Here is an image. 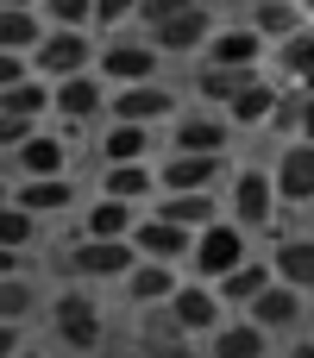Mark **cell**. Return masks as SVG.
I'll return each mask as SVG.
<instances>
[{
	"label": "cell",
	"mask_w": 314,
	"mask_h": 358,
	"mask_svg": "<svg viewBox=\"0 0 314 358\" xmlns=\"http://www.w3.org/2000/svg\"><path fill=\"white\" fill-rule=\"evenodd\" d=\"M264 126H277V132H296L302 138V126H308V88L296 82L290 94H277V107H271V120Z\"/></svg>",
	"instance_id": "obj_33"
},
{
	"label": "cell",
	"mask_w": 314,
	"mask_h": 358,
	"mask_svg": "<svg viewBox=\"0 0 314 358\" xmlns=\"http://www.w3.org/2000/svg\"><path fill=\"white\" fill-rule=\"evenodd\" d=\"M19 352V321H0V358Z\"/></svg>",
	"instance_id": "obj_41"
},
{
	"label": "cell",
	"mask_w": 314,
	"mask_h": 358,
	"mask_svg": "<svg viewBox=\"0 0 314 358\" xmlns=\"http://www.w3.org/2000/svg\"><path fill=\"white\" fill-rule=\"evenodd\" d=\"M151 358H195L183 340H164V346H151Z\"/></svg>",
	"instance_id": "obj_42"
},
{
	"label": "cell",
	"mask_w": 314,
	"mask_h": 358,
	"mask_svg": "<svg viewBox=\"0 0 314 358\" xmlns=\"http://www.w3.org/2000/svg\"><path fill=\"white\" fill-rule=\"evenodd\" d=\"M283 50H277V69L290 76V82H308V69H314V31L308 25H296L290 38H277Z\"/></svg>",
	"instance_id": "obj_32"
},
{
	"label": "cell",
	"mask_w": 314,
	"mask_h": 358,
	"mask_svg": "<svg viewBox=\"0 0 314 358\" xmlns=\"http://www.w3.org/2000/svg\"><path fill=\"white\" fill-rule=\"evenodd\" d=\"M13 358H38V352H25V346H19V352H13Z\"/></svg>",
	"instance_id": "obj_46"
},
{
	"label": "cell",
	"mask_w": 314,
	"mask_h": 358,
	"mask_svg": "<svg viewBox=\"0 0 314 358\" xmlns=\"http://www.w3.org/2000/svg\"><path fill=\"white\" fill-rule=\"evenodd\" d=\"M88 239H126V227H132V201H113V195H101L94 208H88Z\"/></svg>",
	"instance_id": "obj_31"
},
{
	"label": "cell",
	"mask_w": 314,
	"mask_h": 358,
	"mask_svg": "<svg viewBox=\"0 0 314 358\" xmlns=\"http://www.w3.org/2000/svg\"><path fill=\"white\" fill-rule=\"evenodd\" d=\"M157 214L195 233V227L214 220V189H164V208H157Z\"/></svg>",
	"instance_id": "obj_25"
},
{
	"label": "cell",
	"mask_w": 314,
	"mask_h": 358,
	"mask_svg": "<svg viewBox=\"0 0 314 358\" xmlns=\"http://www.w3.org/2000/svg\"><path fill=\"white\" fill-rule=\"evenodd\" d=\"M151 31V50H201V38L214 31V13L201 6V0H189L183 13H170V19H157V25H145Z\"/></svg>",
	"instance_id": "obj_4"
},
{
	"label": "cell",
	"mask_w": 314,
	"mask_h": 358,
	"mask_svg": "<svg viewBox=\"0 0 314 358\" xmlns=\"http://www.w3.org/2000/svg\"><path fill=\"white\" fill-rule=\"evenodd\" d=\"M101 69L126 88V82H151L157 69H164V50H151V44H126V38H113L107 50H101Z\"/></svg>",
	"instance_id": "obj_13"
},
{
	"label": "cell",
	"mask_w": 314,
	"mask_h": 358,
	"mask_svg": "<svg viewBox=\"0 0 314 358\" xmlns=\"http://www.w3.org/2000/svg\"><path fill=\"white\" fill-rule=\"evenodd\" d=\"M170 289H176V271H170V264H157V258H132V271H126V296H132L138 308H157Z\"/></svg>",
	"instance_id": "obj_18"
},
{
	"label": "cell",
	"mask_w": 314,
	"mask_h": 358,
	"mask_svg": "<svg viewBox=\"0 0 314 358\" xmlns=\"http://www.w3.org/2000/svg\"><path fill=\"white\" fill-rule=\"evenodd\" d=\"M271 189H277V201H290V208L314 201V145H308V138H296V145L277 157V170H271Z\"/></svg>",
	"instance_id": "obj_8"
},
{
	"label": "cell",
	"mask_w": 314,
	"mask_h": 358,
	"mask_svg": "<svg viewBox=\"0 0 314 358\" xmlns=\"http://www.w3.org/2000/svg\"><path fill=\"white\" fill-rule=\"evenodd\" d=\"M19 76H31V63H25L19 50H0V88H6V82H19Z\"/></svg>",
	"instance_id": "obj_40"
},
{
	"label": "cell",
	"mask_w": 314,
	"mask_h": 358,
	"mask_svg": "<svg viewBox=\"0 0 314 358\" xmlns=\"http://www.w3.org/2000/svg\"><path fill=\"white\" fill-rule=\"evenodd\" d=\"M145 151H151V138H145V126H132V120H113L107 138H101V157H107V164H132V157H145Z\"/></svg>",
	"instance_id": "obj_30"
},
{
	"label": "cell",
	"mask_w": 314,
	"mask_h": 358,
	"mask_svg": "<svg viewBox=\"0 0 314 358\" xmlns=\"http://www.w3.org/2000/svg\"><path fill=\"white\" fill-rule=\"evenodd\" d=\"M132 239H82V245H69V271H82V277H126L132 271Z\"/></svg>",
	"instance_id": "obj_11"
},
{
	"label": "cell",
	"mask_w": 314,
	"mask_h": 358,
	"mask_svg": "<svg viewBox=\"0 0 314 358\" xmlns=\"http://www.w3.org/2000/svg\"><path fill=\"white\" fill-rule=\"evenodd\" d=\"M157 189V176L145 170V157H132V164H107L101 170V195H113V201H145Z\"/></svg>",
	"instance_id": "obj_24"
},
{
	"label": "cell",
	"mask_w": 314,
	"mask_h": 358,
	"mask_svg": "<svg viewBox=\"0 0 314 358\" xmlns=\"http://www.w3.org/2000/svg\"><path fill=\"white\" fill-rule=\"evenodd\" d=\"M264 283H271V264H252V258H239L233 271H220V277H214V296H220V302H239V308H245V302H252Z\"/></svg>",
	"instance_id": "obj_26"
},
{
	"label": "cell",
	"mask_w": 314,
	"mask_h": 358,
	"mask_svg": "<svg viewBox=\"0 0 314 358\" xmlns=\"http://www.w3.org/2000/svg\"><path fill=\"white\" fill-rule=\"evenodd\" d=\"M290 358H314V346H308V340H302V346H296V352H290Z\"/></svg>",
	"instance_id": "obj_44"
},
{
	"label": "cell",
	"mask_w": 314,
	"mask_h": 358,
	"mask_svg": "<svg viewBox=\"0 0 314 358\" xmlns=\"http://www.w3.org/2000/svg\"><path fill=\"white\" fill-rule=\"evenodd\" d=\"M296 25H308L302 0H258V6H252V31H258V38H290Z\"/></svg>",
	"instance_id": "obj_28"
},
{
	"label": "cell",
	"mask_w": 314,
	"mask_h": 358,
	"mask_svg": "<svg viewBox=\"0 0 314 358\" xmlns=\"http://www.w3.org/2000/svg\"><path fill=\"white\" fill-rule=\"evenodd\" d=\"M0 6H31V0H0Z\"/></svg>",
	"instance_id": "obj_45"
},
{
	"label": "cell",
	"mask_w": 314,
	"mask_h": 358,
	"mask_svg": "<svg viewBox=\"0 0 314 358\" xmlns=\"http://www.w3.org/2000/svg\"><path fill=\"white\" fill-rule=\"evenodd\" d=\"M44 25H88V0H44Z\"/></svg>",
	"instance_id": "obj_36"
},
{
	"label": "cell",
	"mask_w": 314,
	"mask_h": 358,
	"mask_svg": "<svg viewBox=\"0 0 314 358\" xmlns=\"http://www.w3.org/2000/svg\"><path fill=\"white\" fill-rule=\"evenodd\" d=\"M245 315H252L264 334H271V327H296V321H302V289H290V283H277V277H271V283L245 302Z\"/></svg>",
	"instance_id": "obj_14"
},
{
	"label": "cell",
	"mask_w": 314,
	"mask_h": 358,
	"mask_svg": "<svg viewBox=\"0 0 314 358\" xmlns=\"http://www.w3.org/2000/svg\"><path fill=\"white\" fill-rule=\"evenodd\" d=\"M57 334H63V346H76V352H94L101 346V308H94V296H82V289H69V296H57Z\"/></svg>",
	"instance_id": "obj_6"
},
{
	"label": "cell",
	"mask_w": 314,
	"mask_h": 358,
	"mask_svg": "<svg viewBox=\"0 0 314 358\" xmlns=\"http://www.w3.org/2000/svg\"><path fill=\"white\" fill-rule=\"evenodd\" d=\"M38 38H44V19L31 6H0V50H19L25 57Z\"/></svg>",
	"instance_id": "obj_29"
},
{
	"label": "cell",
	"mask_w": 314,
	"mask_h": 358,
	"mask_svg": "<svg viewBox=\"0 0 314 358\" xmlns=\"http://www.w3.org/2000/svg\"><path fill=\"white\" fill-rule=\"evenodd\" d=\"M201 44H208V63H233V69H239V63H258V57H264V38H258L252 25H233V31H208Z\"/></svg>",
	"instance_id": "obj_19"
},
{
	"label": "cell",
	"mask_w": 314,
	"mask_h": 358,
	"mask_svg": "<svg viewBox=\"0 0 314 358\" xmlns=\"http://www.w3.org/2000/svg\"><path fill=\"white\" fill-rule=\"evenodd\" d=\"M31 57V76H76V69H88L94 63V44H88V31L82 25H44V38L25 50Z\"/></svg>",
	"instance_id": "obj_1"
},
{
	"label": "cell",
	"mask_w": 314,
	"mask_h": 358,
	"mask_svg": "<svg viewBox=\"0 0 314 358\" xmlns=\"http://www.w3.org/2000/svg\"><path fill=\"white\" fill-rule=\"evenodd\" d=\"M227 170V151H176L164 170H151L164 189H214Z\"/></svg>",
	"instance_id": "obj_10"
},
{
	"label": "cell",
	"mask_w": 314,
	"mask_h": 358,
	"mask_svg": "<svg viewBox=\"0 0 314 358\" xmlns=\"http://www.w3.org/2000/svg\"><path fill=\"white\" fill-rule=\"evenodd\" d=\"M214 358H264V327L258 321H214Z\"/></svg>",
	"instance_id": "obj_22"
},
{
	"label": "cell",
	"mask_w": 314,
	"mask_h": 358,
	"mask_svg": "<svg viewBox=\"0 0 314 358\" xmlns=\"http://www.w3.org/2000/svg\"><path fill=\"white\" fill-rule=\"evenodd\" d=\"M31 239H38V214H25V208H13V201H6V208H0V245L25 252Z\"/></svg>",
	"instance_id": "obj_34"
},
{
	"label": "cell",
	"mask_w": 314,
	"mask_h": 358,
	"mask_svg": "<svg viewBox=\"0 0 314 358\" xmlns=\"http://www.w3.org/2000/svg\"><path fill=\"white\" fill-rule=\"evenodd\" d=\"M101 107H107V94H101V82H94L88 69H76V76H57V82H50V113H63L69 126H76V120H94Z\"/></svg>",
	"instance_id": "obj_9"
},
{
	"label": "cell",
	"mask_w": 314,
	"mask_h": 358,
	"mask_svg": "<svg viewBox=\"0 0 314 358\" xmlns=\"http://www.w3.org/2000/svg\"><path fill=\"white\" fill-rule=\"evenodd\" d=\"M271 220H277L271 170H239L233 176V227H271Z\"/></svg>",
	"instance_id": "obj_5"
},
{
	"label": "cell",
	"mask_w": 314,
	"mask_h": 358,
	"mask_svg": "<svg viewBox=\"0 0 314 358\" xmlns=\"http://www.w3.org/2000/svg\"><path fill=\"white\" fill-rule=\"evenodd\" d=\"M170 113H176V101H170V88H164V82H126V88L113 94V120L151 126V120H170Z\"/></svg>",
	"instance_id": "obj_12"
},
{
	"label": "cell",
	"mask_w": 314,
	"mask_h": 358,
	"mask_svg": "<svg viewBox=\"0 0 314 358\" xmlns=\"http://www.w3.org/2000/svg\"><path fill=\"white\" fill-rule=\"evenodd\" d=\"M227 138H233V120H220V113L176 120V151H227Z\"/></svg>",
	"instance_id": "obj_21"
},
{
	"label": "cell",
	"mask_w": 314,
	"mask_h": 358,
	"mask_svg": "<svg viewBox=\"0 0 314 358\" xmlns=\"http://www.w3.org/2000/svg\"><path fill=\"white\" fill-rule=\"evenodd\" d=\"M271 277L308 296V289H314V239H302V233L277 239V252H271Z\"/></svg>",
	"instance_id": "obj_15"
},
{
	"label": "cell",
	"mask_w": 314,
	"mask_h": 358,
	"mask_svg": "<svg viewBox=\"0 0 314 358\" xmlns=\"http://www.w3.org/2000/svg\"><path fill=\"white\" fill-rule=\"evenodd\" d=\"M69 201H76L69 176H19V189H13V208H25V214H63Z\"/></svg>",
	"instance_id": "obj_17"
},
{
	"label": "cell",
	"mask_w": 314,
	"mask_h": 358,
	"mask_svg": "<svg viewBox=\"0 0 314 358\" xmlns=\"http://www.w3.org/2000/svg\"><path fill=\"white\" fill-rule=\"evenodd\" d=\"M157 308H164V321H170L176 334H208V327L220 321V296H214L208 283H189V289L176 283V289H170Z\"/></svg>",
	"instance_id": "obj_3"
},
{
	"label": "cell",
	"mask_w": 314,
	"mask_h": 358,
	"mask_svg": "<svg viewBox=\"0 0 314 358\" xmlns=\"http://www.w3.org/2000/svg\"><path fill=\"white\" fill-rule=\"evenodd\" d=\"M13 170H19V176H63V170H69L63 138H50V132H25V138L13 145Z\"/></svg>",
	"instance_id": "obj_16"
},
{
	"label": "cell",
	"mask_w": 314,
	"mask_h": 358,
	"mask_svg": "<svg viewBox=\"0 0 314 358\" xmlns=\"http://www.w3.org/2000/svg\"><path fill=\"white\" fill-rule=\"evenodd\" d=\"M0 113H13V120H38V113H50V82H38V76L6 82V88H0Z\"/></svg>",
	"instance_id": "obj_27"
},
{
	"label": "cell",
	"mask_w": 314,
	"mask_h": 358,
	"mask_svg": "<svg viewBox=\"0 0 314 358\" xmlns=\"http://www.w3.org/2000/svg\"><path fill=\"white\" fill-rule=\"evenodd\" d=\"M31 302H38V296H31V283H25L19 271H6V277H0V321H25V315H31Z\"/></svg>",
	"instance_id": "obj_35"
},
{
	"label": "cell",
	"mask_w": 314,
	"mask_h": 358,
	"mask_svg": "<svg viewBox=\"0 0 314 358\" xmlns=\"http://www.w3.org/2000/svg\"><path fill=\"white\" fill-rule=\"evenodd\" d=\"M271 107H277V82L252 76V82L227 101V120H233V126H264V120H271Z\"/></svg>",
	"instance_id": "obj_23"
},
{
	"label": "cell",
	"mask_w": 314,
	"mask_h": 358,
	"mask_svg": "<svg viewBox=\"0 0 314 358\" xmlns=\"http://www.w3.org/2000/svg\"><path fill=\"white\" fill-rule=\"evenodd\" d=\"M239 258H245V227H233V220H220V214H214L208 227H195V233H189V264H195L208 283H214L220 271H233Z\"/></svg>",
	"instance_id": "obj_2"
},
{
	"label": "cell",
	"mask_w": 314,
	"mask_h": 358,
	"mask_svg": "<svg viewBox=\"0 0 314 358\" xmlns=\"http://www.w3.org/2000/svg\"><path fill=\"white\" fill-rule=\"evenodd\" d=\"M132 6H138V0H88V19H101V25H120V19H132Z\"/></svg>",
	"instance_id": "obj_38"
},
{
	"label": "cell",
	"mask_w": 314,
	"mask_h": 358,
	"mask_svg": "<svg viewBox=\"0 0 314 358\" xmlns=\"http://www.w3.org/2000/svg\"><path fill=\"white\" fill-rule=\"evenodd\" d=\"M252 76H258V63H239V69H233V63H208V69L195 76V94H201L208 107H227V101L252 82Z\"/></svg>",
	"instance_id": "obj_20"
},
{
	"label": "cell",
	"mask_w": 314,
	"mask_h": 358,
	"mask_svg": "<svg viewBox=\"0 0 314 358\" xmlns=\"http://www.w3.org/2000/svg\"><path fill=\"white\" fill-rule=\"evenodd\" d=\"M6 271H19V252H13V245H0V277H6Z\"/></svg>",
	"instance_id": "obj_43"
},
{
	"label": "cell",
	"mask_w": 314,
	"mask_h": 358,
	"mask_svg": "<svg viewBox=\"0 0 314 358\" xmlns=\"http://www.w3.org/2000/svg\"><path fill=\"white\" fill-rule=\"evenodd\" d=\"M25 132H31V120H13V113H0V151H13Z\"/></svg>",
	"instance_id": "obj_39"
},
{
	"label": "cell",
	"mask_w": 314,
	"mask_h": 358,
	"mask_svg": "<svg viewBox=\"0 0 314 358\" xmlns=\"http://www.w3.org/2000/svg\"><path fill=\"white\" fill-rule=\"evenodd\" d=\"M126 239H132V252H138V258H157V264L189 258V227H176V220H164V214H151V220L126 227Z\"/></svg>",
	"instance_id": "obj_7"
},
{
	"label": "cell",
	"mask_w": 314,
	"mask_h": 358,
	"mask_svg": "<svg viewBox=\"0 0 314 358\" xmlns=\"http://www.w3.org/2000/svg\"><path fill=\"white\" fill-rule=\"evenodd\" d=\"M183 6H189V0H138V6H132V19H138V25H157V19L183 13Z\"/></svg>",
	"instance_id": "obj_37"
}]
</instances>
